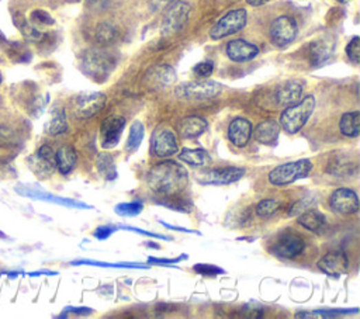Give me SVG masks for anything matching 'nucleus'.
<instances>
[{"mask_svg": "<svg viewBox=\"0 0 360 319\" xmlns=\"http://www.w3.org/2000/svg\"><path fill=\"white\" fill-rule=\"evenodd\" d=\"M147 183L156 195L178 196L187 187L189 173L173 161H163L152 166L147 175Z\"/></svg>", "mask_w": 360, "mask_h": 319, "instance_id": "nucleus-1", "label": "nucleus"}, {"mask_svg": "<svg viewBox=\"0 0 360 319\" xmlns=\"http://www.w3.org/2000/svg\"><path fill=\"white\" fill-rule=\"evenodd\" d=\"M117 59L116 56L106 51V50H99V48H93L81 56V69L82 72L96 80V82H105L109 79L112 72L116 68Z\"/></svg>", "mask_w": 360, "mask_h": 319, "instance_id": "nucleus-2", "label": "nucleus"}, {"mask_svg": "<svg viewBox=\"0 0 360 319\" xmlns=\"http://www.w3.org/2000/svg\"><path fill=\"white\" fill-rule=\"evenodd\" d=\"M314 96H306L299 103L287 107L280 116V126L288 134H297L307 124L313 111L315 110Z\"/></svg>", "mask_w": 360, "mask_h": 319, "instance_id": "nucleus-3", "label": "nucleus"}, {"mask_svg": "<svg viewBox=\"0 0 360 319\" xmlns=\"http://www.w3.org/2000/svg\"><path fill=\"white\" fill-rule=\"evenodd\" d=\"M313 164L310 159H299V161L287 162L276 166L269 173V182L273 186H287L310 175Z\"/></svg>", "mask_w": 360, "mask_h": 319, "instance_id": "nucleus-4", "label": "nucleus"}, {"mask_svg": "<svg viewBox=\"0 0 360 319\" xmlns=\"http://www.w3.org/2000/svg\"><path fill=\"white\" fill-rule=\"evenodd\" d=\"M222 91V86L213 80H198L186 82L176 87V96L183 100L202 102L214 99Z\"/></svg>", "mask_w": 360, "mask_h": 319, "instance_id": "nucleus-5", "label": "nucleus"}, {"mask_svg": "<svg viewBox=\"0 0 360 319\" xmlns=\"http://www.w3.org/2000/svg\"><path fill=\"white\" fill-rule=\"evenodd\" d=\"M248 21V13L245 9H235L222 16L210 30V37L215 41L230 37L241 31Z\"/></svg>", "mask_w": 360, "mask_h": 319, "instance_id": "nucleus-6", "label": "nucleus"}, {"mask_svg": "<svg viewBox=\"0 0 360 319\" xmlns=\"http://www.w3.org/2000/svg\"><path fill=\"white\" fill-rule=\"evenodd\" d=\"M190 5L186 2H179L173 3L163 16L162 20V25H160V31H162V36H172L179 33V31L186 25L189 16H190Z\"/></svg>", "mask_w": 360, "mask_h": 319, "instance_id": "nucleus-7", "label": "nucleus"}, {"mask_svg": "<svg viewBox=\"0 0 360 319\" xmlns=\"http://www.w3.org/2000/svg\"><path fill=\"white\" fill-rule=\"evenodd\" d=\"M107 98L105 93L92 91V93H81L76 96L74 110L78 118L86 120L94 117L97 113H100L106 106Z\"/></svg>", "mask_w": 360, "mask_h": 319, "instance_id": "nucleus-8", "label": "nucleus"}, {"mask_svg": "<svg viewBox=\"0 0 360 319\" xmlns=\"http://www.w3.org/2000/svg\"><path fill=\"white\" fill-rule=\"evenodd\" d=\"M297 31L299 27L296 20L288 16H280L271 24L269 36L276 47L283 48L296 40Z\"/></svg>", "mask_w": 360, "mask_h": 319, "instance_id": "nucleus-9", "label": "nucleus"}, {"mask_svg": "<svg viewBox=\"0 0 360 319\" xmlns=\"http://www.w3.org/2000/svg\"><path fill=\"white\" fill-rule=\"evenodd\" d=\"M306 249V242L301 236L294 232H284L272 246V253L277 258L294 259L300 256Z\"/></svg>", "mask_w": 360, "mask_h": 319, "instance_id": "nucleus-10", "label": "nucleus"}, {"mask_svg": "<svg viewBox=\"0 0 360 319\" xmlns=\"http://www.w3.org/2000/svg\"><path fill=\"white\" fill-rule=\"evenodd\" d=\"M179 145L176 135L169 129L156 130L151 140V155L156 157H171L178 153Z\"/></svg>", "mask_w": 360, "mask_h": 319, "instance_id": "nucleus-11", "label": "nucleus"}, {"mask_svg": "<svg viewBox=\"0 0 360 319\" xmlns=\"http://www.w3.org/2000/svg\"><path fill=\"white\" fill-rule=\"evenodd\" d=\"M125 129V118L120 116L107 117L100 125V145L105 149H113L118 145Z\"/></svg>", "mask_w": 360, "mask_h": 319, "instance_id": "nucleus-12", "label": "nucleus"}, {"mask_svg": "<svg viewBox=\"0 0 360 319\" xmlns=\"http://www.w3.org/2000/svg\"><path fill=\"white\" fill-rule=\"evenodd\" d=\"M246 170L244 168H237V166H228V168H217L204 172L200 175L199 182L202 184H209V186H225L238 182Z\"/></svg>", "mask_w": 360, "mask_h": 319, "instance_id": "nucleus-13", "label": "nucleus"}, {"mask_svg": "<svg viewBox=\"0 0 360 319\" xmlns=\"http://www.w3.org/2000/svg\"><path fill=\"white\" fill-rule=\"evenodd\" d=\"M317 267L326 276L338 278L343 273L348 272L349 269V259L346 256V253L342 250H332L318 261Z\"/></svg>", "mask_w": 360, "mask_h": 319, "instance_id": "nucleus-14", "label": "nucleus"}, {"mask_svg": "<svg viewBox=\"0 0 360 319\" xmlns=\"http://www.w3.org/2000/svg\"><path fill=\"white\" fill-rule=\"evenodd\" d=\"M330 206L335 212L352 215L359 211V196L354 190L349 187H341L331 195Z\"/></svg>", "mask_w": 360, "mask_h": 319, "instance_id": "nucleus-15", "label": "nucleus"}, {"mask_svg": "<svg viewBox=\"0 0 360 319\" xmlns=\"http://www.w3.org/2000/svg\"><path fill=\"white\" fill-rule=\"evenodd\" d=\"M32 172L39 177L47 179L55 170V152L50 145H43L37 153L30 159Z\"/></svg>", "mask_w": 360, "mask_h": 319, "instance_id": "nucleus-16", "label": "nucleus"}, {"mask_svg": "<svg viewBox=\"0 0 360 319\" xmlns=\"http://www.w3.org/2000/svg\"><path fill=\"white\" fill-rule=\"evenodd\" d=\"M304 93V82L301 80H287L279 86L276 90V100L280 106L290 107L293 104L299 103L303 99Z\"/></svg>", "mask_w": 360, "mask_h": 319, "instance_id": "nucleus-17", "label": "nucleus"}, {"mask_svg": "<svg viewBox=\"0 0 360 319\" xmlns=\"http://www.w3.org/2000/svg\"><path fill=\"white\" fill-rule=\"evenodd\" d=\"M252 137V122L246 118L237 117L228 126V140L237 148H244L248 145Z\"/></svg>", "mask_w": 360, "mask_h": 319, "instance_id": "nucleus-18", "label": "nucleus"}, {"mask_svg": "<svg viewBox=\"0 0 360 319\" xmlns=\"http://www.w3.org/2000/svg\"><path fill=\"white\" fill-rule=\"evenodd\" d=\"M145 80L152 89H165L175 83L176 72L171 65H165V63H163V65L152 67L147 72Z\"/></svg>", "mask_w": 360, "mask_h": 319, "instance_id": "nucleus-19", "label": "nucleus"}, {"mask_svg": "<svg viewBox=\"0 0 360 319\" xmlns=\"http://www.w3.org/2000/svg\"><path fill=\"white\" fill-rule=\"evenodd\" d=\"M16 191H19L20 195L30 197V199H36V200H41V201H48V203H54V204H59V206H65V207H71V208H82V210H87L92 208L90 206L81 203V201H75L71 199H62L50 193H45V191H41L39 188H23L19 187L16 188Z\"/></svg>", "mask_w": 360, "mask_h": 319, "instance_id": "nucleus-20", "label": "nucleus"}, {"mask_svg": "<svg viewBox=\"0 0 360 319\" xmlns=\"http://www.w3.org/2000/svg\"><path fill=\"white\" fill-rule=\"evenodd\" d=\"M259 55V48L245 40H233L226 45V56L234 62H248Z\"/></svg>", "mask_w": 360, "mask_h": 319, "instance_id": "nucleus-21", "label": "nucleus"}, {"mask_svg": "<svg viewBox=\"0 0 360 319\" xmlns=\"http://www.w3.org/2000/svg\"><path fill=\"white\" fill-rule=\"evenodd\" d=\"M280 130H282V126H280L279 121L266 120V121H262L256 126L255 131H252V134H253V138L259 144L273 145V144H276V141L280 135Z\"/></svg>", "mask_w": 360, "mask_h": 319, "instance_id": "nucleus-22", "label": "nucleus"}, {"mask_svg": "<svg viewBox=\"0 0 360 319\" xmlns=\"http://www.w3.org/2000/svg\"><path fill=\"white\" fill-rule=\"evenodd\" d=\"M297 222L306 230L315 234H322L326 230V227H328V219H326V217L321 211L314 208L303 211L297 218Z\"/></svg>", "mask_w": 360, "mask_h": 319, "instance_id": "nucleus-23", "label": "nucleus"}, {"mask_svg": "<svg viewBox=\"0 0 360 319\" xmlns=\"http://www.w3.org/2000/svg\"><path fill=\"white\" fill-rule=\"evenodd\" d=\"M209 129V124L204 118L198 116H190L180 121L179 124V133L180 137L187 140H194L202 137Z\"/></svg>", "mask_w": 360, "mask_h": 319, "instance_id": "nucleus-24", "label": "nucleus"}, {"mask_svg": "<svg viewBox=\"0 0 360 319\" xmlns=\"http://www.w3.org/2000/svg\"><path fill=\"white\" fill-rule=\"evenodd\" d=\"M78 162V155L74 146L63 145L55 152V168L59 170L61 175L68 176L72 173Z\"/></svg>", "mask_w": 360, "mask_h": 319, "instance_id": "nucleus-25", "label": "nucleus"}, {"mask_svg": "<svg viewBox=\"0 0 360 319\" xmlns=\"http://www.w3.org/2000/svg\"><path fill=\"white\" fill-rule=\"evenodd\" d=\"M334 54V41L332 40H318L310 45V59L313 67H321L325 62H328Z\"/></svg>", "mask_w": 360, "mask_h": 319, "instance_id": "nucleus-26", "label": "nucleus"}, {"mask_svg": "<svg viewBox=\"0 0 360 319\" xmlns=\"http://www.w3.org/2000/svg\"><path fill=\"white\" fill-rule=\"evenodd\" d=\"M68 129H70V125H68V120H67V114H65V111L62 109L52 110L51 117L44 126L45 133L51 137H58V135L67 133Z\"/></svg>", "mask_w": 360, "mask_h": 319, "instance_id": "nucleus-27", "label": "nucleus"}, {"mask_svg": "<svg viewBox=\"0 0 360 319\" xmlns=\"http://www.w3.org/2000/svg\"><path fill=\"white\" fill-rule=\"evenodd\" d=\"M180 161L193 166V168H202L210 164V155L206 149L202 148H195V149H189L184 148L179 153Z\"/></svg>", "mask_w": 360, "mask_h": 319, "instance_id": "nucleus-28", "label": "nucleus"}, {"mask_svg": "<svg viewBox=\"0 0 360 319\" xmlns=\"http://www.w3.org/2000/svg\"><path fill=\"white\" fill-rule=\"evenodd\" d=\"M339 130L345 137L357 138L360 134V113L357 110L345 113L341 117Z\"/></svg>", "mask_w": 360, "mask_h": 319, "instance_id": "nucleus-29", "label": "nucleus"}, {"mask_svg": "<svg viewBox=\"0 0 360 319\" xmlns=\"http://www.w3.org/2000/svg\"><path fill=\"white\" fill-rule=\"evenodd\" d=\"M96 169L99 172V175L105 179V180H116L117 179V168H116V162H114V157L110 153H99L96 157Z\"/></svg>", "mask_w": 360, "mask_h": 319, "instance_id": "nucleus-30", "label": "nucleus"}, {"mask_svg": "<svg viewBox=\"0 0 360 319\" xmlns=\"http://www.w3.org/2000/svg\"><path fill=\"white\" fill-rule=\"evenodd\" d=\"M118 36H120L118 28L113 23L105 21V23H100L96 28V41L103 47L114 44L117 41Z\"/></svg>", "mask_w": 360, "mask_h": 319, "instance_id": "nucleus-31", "label": "nucleus"}, {"mask_svg": "<svg viewBox=\"0 0 360 319\" xmlns=\"http://www.w3.org/2000/svg\"><path fill=\"white\" fill-rule=\"evenodd\" d=\"M144 135H145L144 124L141 121H136L129 129V134H128V138H127V142H125V151L128 153L136 152L140 148V145L144 140Z\"/></svg>", "mask_w": 360, "mask_h": 319, "instance_id": "nucleus-32", "label": "nucleus"}, {"mask_svg": "<svg viewBox=\"0 0 360 319\" xmlns=\"http://www.w3.org/2000/svg\"><path fill=\"white\" fill-rule=\"evenodd\" d=\"M357 308L353 309H317V311H304L296 314V318H338L341 315H348L352 312H357Z\"/></svg>", "mask_w": 360, "mask_h": 319, "instance_id": "nucleus-33", "label": "nucleus"}, {"mask_svg": "<svg viewBox=\"0 0 360 319\" xmlns=\"http://www.w3.org/2000/svg\"><path fill=\"white\" fill-rule=\"evenodd\" d=\"M72 266H99V267H113V269H149L141 263H106V262H96V261H74Z\"/></svg>", "mask_w": 360, "mask_h": 319, "instance_id": "nucleus-34", "label": "nucleus"}, {"mask_svg": "<svg viewBox=\"0 0 360 319\" xmlns=\"http://www.w3.org/2000/svg\"><path fill=\"white\" fill-rule=\"evenodd\" d=\"M19 28L21 31V34L23 37L30 41V43H40L45 38V34L41 33V31L34 25V24H31L28 21H23L19 24Z\"/></svg>", "mask_w": 360, "mask_h": 319, "instance_id": "nucleus-35", "label": "nucleus"}, {"mask_svg": "<svg viewBox=\"0 0 360 319\" xmlns=\"http://www.w3.org/2000/svg\"><path fill=\"white\" fill-rule=\"evenodd\" d=\"M280 207H282V201L280 200L264 199L256 206V214L259 217H262V218H268V217L273 215L276 211H279Z\"/></svg>", "mask_w": 360, "mask_h": 319, "instance_id": "nucleus-36", "label": "nucleus"}, {"mask_svg": "<svg viewBox=\"0 0 360 319\" xmlns=\"http://www.w3.org/2000/svg\"><path fill=\"white\" fill-rule=\"evenodd\" d=\"M144 210V204L141 201H129V203H120L116 206L114 211L120 217H136L141 214Z\"/></svg>", "mask_w": 360, "mask_h": 319, "instance_id": "nucleus-37", "label": "nucleus"}, {"mask_svg": "<svg viewBox=\"0 0 360 319\" xmlns=\"http://www.w3.org/2000/svg\"><path fill=\"white\" fill-rule=\"evenodd\" d=\"M346 55L353 65H359L360 62V38L356 36L353 37L349 44L346 45Z\"/></svg>", "mask_w": 360, "mask_h": 319, "instance_id": "nucleus-38", "label": "nucleus"}, {"mask_svg": "<svg viewBox=\"0 0 360 319\" xmlns=\"http://www.w3.org/2000/svg\"><path fill=\"white\" fill-rule=\"evenodd\" d=\"M194 272L202 274V276H204V277H214V276H218V274H224V273H225V272H224L221 267H218V266H214V265H202V263L194 266Z\"/></svg>", "mask_w": 360, "mask_h": 319, "instance_id": "nucleus-39", "label": "nucleus"}, {"mask_svg": "<svg viewBox=\"0 0 360 319\" xmlns=\"http://www.w3.org/2000/svg\"><path fill=\"white\" fill-rule=\"evenodd\" d=\"M193 72H194V75L198 76V78L206 79V78H209V76L213 75V72H214V65H213L211 62H200V63H198V65H195V67L193 68Z\"/></svg>", "mask_w": 360, "mask_h": 319, "instance_id": "nucleus-40", "label": "nucleus"}, {"mask_svg": "<svg viewBox=\"0 0 360 319\" xmlns=\"http://www.w3.org/2000/svg\"><path fill=\"white\" fill-rule=\"evenodd\" d=\"M31 21L37 23V24H44V25H52L55 23L52 16L45 10H34V12H32L31 13Z\"/></svg>", "mask_w": 360, "mask_h": 319, "instance_id": "nucleus-41", "label": "nucleus"}, {"mask_svg": "<svg viewBox=\"0 0 360 319\" xmlns=\"http://www.w3.org/2000/svg\"><path fill=\"white\" fill-rule=\"evenodd\" d=\"M117 230H118V227H114V226H112V224H109V226H102V227H99V228H97V230L94 231L93 235H94L96 239L103 241V239H107L109 236H112Z\"/></svg>", "mask_w": 360, "mask_h": 319, "instance_id": "nucleus-42", "label": "nucleus"}, {"mask_svg": "<svg viewBox=\"0 0 360 319\" xmlns=\"http://www.w3.org/2000/svg\"><path fill=\"white\" fill-rule=\"evenodd\" d=\"M118 230H125V231H133V232H138L141 235H145V236H152V238H159V239H163V241H171V238L168 236H163V235H159V234H152V232H148V231H144V230H140V228H133V227H118Z\"/></svg>", "mask_w": 360, "mask_h": 319, "instance_id": "nucleus-43", "label": "nucleus"}, {"mask_svg": "<svg viewBox=\"0 0 360 319\" xmlns=\"http://www.w3.org/2000/svg\"><path fill=\"white\" fill-rule=\"evenodd\" d=\"M187 259V254H182V256L176 258V259H155V258H149L148 262L153 263V265H176L180 261H186Z\"/></svg>", "mask_w": 360, "mask_h": 319, "instance_id": "nucleus-44", "label": "nucleus"}, {"mask_svg": "<svg viewBox=\"0 0 360 319\" xmlns=\"http://www.w3.org/2000/svg\"><path fill=\"white\" fill-rule=\"evenodd\" d=\"M75 314V315H89L93 312V309L90 308H86V307H81V308H76V307H68V308H65V314Z\"/></svg>", "mask_w": 360, "mask_h": 319, "instance_id": "nucleus-45", "label": "nucleus"}, {"mask_svg": "<svg viewBox=\"0 0 360 319\" xmlns=\"http://www.w3.org/2000/svg\"><path fill=\"white\" fill-rule=\"evenodd\" d=\"M171 2V0H151V8L153 10H159L162 8H165L168 6V3Z\"/></svg>", "mask_w": 360, "mask_h": 319, "instance_id": "nucleus-46", "label": "nucleus"}, {"mask_svg": "<svg viewBox=\"0 0 360 319\" xmlns=\"http://www.w3.org/2000/svg\"><path fill=\"white\" fill-rule=\"evenodd\" d=\"M160 224H162L163 227H165V228H168V230H173V231H180V232H187V234H198V235H200L199 232H195V231H190V230L180 228V227H173V226H171V224H167V222H163V221H160Z\"/></svg>", "mask_w": 360, "mask_h": 319, "instance_id": "nucleus-47", "label": "nucleus"}, {"mask_svg": "<svg viewBox=\"0 0 360 319\" xmlns=\"http://www.w3.org/2000/svg\"><path fill=\"white\" fill-rule=\"evenodd\" d=\"M56 276L55 272H50V270H41V272H32V273H28L30 277H39V276Z\"/></svg>", "mask_w": 360, "mask_h": 319, "instance_id": "nucleus-48", "label": "nucleus"}, {"mask_svg": "<svg viewBox=\"0 0 360 319\" xmlns=\"http://www.w3.org/2000/svg\"><path fill=\"white\" fill-rule=\"evenodd\" d=\"M248 5L253 6V8H257V6H264L266 5L268 2H271V0H246Z\"/></svg>", "mask_w": 360, "mask_h": 319, "instance_id": "nucleus-49", "label": "nucleus"}, {"mask_svg": "<svg viewBox=\"0 0 360 319\" xmlns=\"http://www.w3.org/2000/svg\"><path fill=\"white\" fill-rule=\"evenodd\" d=\"M171 305H168V304H159L158 307H156V312H160V314H163V312H169L171 311Z\"/></svg>", "mask_w": 360, "mask_h": 319, "instance_id": "nucleus-50", "label": "nucleus"}, {"mask_svg": "<svg viewBox=\"0 0 360 319\" xmlns=\"http://www.w3.org/2000/svg\"><path fill=\"white\" fill-rule=\"evenodd\" d=\"M337 2H339V3H349L350 0H337Z\"/></svg>", "mask_w": 360, "mask_h": 319, "instance_id": "nucleus-51", "label": "nucleus"}, {"mask_svg": "<svg viewBox=\"0 0 360 319\" xmlns=\"http://www.w3.org/2000/svg\"><path fill=\"white\" fill-rule=\"evenodd\" d=\"M0 83H2V78H0Z\"/></svg>", "mask_w": 360, "mask_h": 319, "instance_id": "nucleus-52", "label": "nucleus"}]
</instances>
